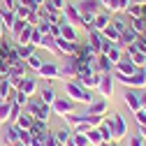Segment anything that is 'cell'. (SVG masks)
I'll use <instances>...</instances> for the list:
<instances>
[{"mask_svg":"<svg viewBox=\"0 0 146 146\" xmlns=\"http://www.w3.org/2000/svg\"><path fill=\"white\" fill-rule=\"evenodd\" d=\"M127 26H130V28H132L137 35H141V33L146 30V21L141 19V16H137V19H130V23H127Z\"/></svg>","mask_w":146,"mask_h":146,"instance_id":"obj_27","label":"cell"},{"mask_svg":"<svg viewBox=\"0 0 146 146\" xmlns=\"http://www.w3.org/2000/svg\"><path fill=\"white\" fill-rule=\"evenodd\" d=\"M44 137H46V135H44ZM44 137H33L28 146H44Z\"/></svg>","mask_w":146,"mask_h":146,"instance_id":"obj_44","label":"cell"},{"mask_svg":"<svg viewBox=\"0 0 146 146\" xmlns=\"http://www.w3.org/2000/svg\"><path fill=\"white\" fill-rule=\"evenodd\" d=\"M98 130H100V135H102V141H111V139H114V132H111V125H109V118L98 123Z\"/></svg>","mask_w":146,"mask_h":146,"instance_id":"obj_21","label":"cell"},{"mask_svg":"<svg viewBox=\"0 0 146 146\" xmlns=\"http://www.w3.org/2000/svg\"><path fill=\"white\" fill-rule=\"evenodd\" d=\"M141 37H144V40H146V30H144V33H141Z\"/></svg>","mask_w":146,"mask_h":146,"instance_id":"obj_54","label":"cell"},{"mask_svg":"<svg viewBox=\"0 0 146 146\" xmlns=\"http://www.w3.org/2000/svg\"><path fill=\"white\" fill-rule=\"evenodd\" d=\"M86 137H88V144H90V146H100V144H102V135H100L98 127H90V130L86 132Z\"/></svg>","mask_w":146,"mask_h":146,"instance_id":"obj_26","label":"cell"},{"mask_svg":"<svg viewBox=\"0 0 146 146\" xmlns=\"http://www.w3.org/2000/svg\"><path fill=\"white\" fill-rule=\"evenodd\" d=\"M77 9L81 16H95L100 12V0H81L77 5Z\"/></svg>","mask_w":146,"mask_h":146,"instance_id":"obj_7","label":"cell"},{"mask_svg":"<svg viewBox=\"0 0 146 146\" xmlns=\"http://www.w3.org/2000/svg\"><path fill=\"white\" fill-rule=\"evenodd\" d=\"M37 74H40L42 79H46V81H53V79L60 74V67H58L56 63H42V67L37 70Z\"/></svg>","mask_w":146,"mask_h":146,"instance_id":"obj_8","label":"cell"},{"mask_svg":"<svg viewBox=\"0 0 146 146\" xmlns=\"http://www.w3.org/2000/svg\"><path fill=\"white\" fill-rule=\"evenodd\" d=\"M116 79L121 81V84H125V86H135V88H146V72L141 70V67H137L132 74H127V77H121V74H116Z\"/></svg>","mask_w":146,"mask_h":146,"instance_id":"obj_3","label":"cell"},{"mask_svg":"<svg viewBox=\"0 0 146 146\" xmlns=\"http://www.w3.org/2000/svg\"><path fill=\"white\" fill-rule=\"evenodd\" d=\"M130 5V0H109L107 12H125V7Z\"/></svg>","mask_w":146,"mask_h":146,"instance_id":"obj_25","label":"cell"},{"mask_svg":"<svg viewBox=\"0 0 146 146\" xmlns=\"http://www.w3.org/2000/svg\"><path fill=\"white\" fill-rule=\"evenodd\" d=\"M63 19L67 21V23H72V26H77V23H81V14H79V9H77V5H67L65 3V7H63Z\"/></svg>","mask_w":146,"mask_h":146,"instance_id":"obj_9","label":"cell"},{"mask_svg":"<svg viewBox=\"0 0 146 146\" xmlns=\"http://www.w3.org/2000/svg\"><path fill=\"white\" fill-rule=\"evenodd\" d=\"M135 116H137L139 125H146V109H139V111H135Z\"/></svg>","mask_w":146,"mask_h":146,"instance_id":"obj_42","label":"cell"},{"mask_svg":"<svg viewBox=\"0 0 146 146\" xmlns=\"http://www.w3.org/2000/svg\"><path fill=\"white\" fill-rule=\"evenodd\" d=\"M37 3H40V5H44V3H46V0H37Z\"/></svg>","mask_w":146,"mask_h":146,"instance_id":"obj_53","label":"cell"},{"mask_svg":"<svg viewBox=\"0 0 146 146\" xmlns=\"http://www.w3.org/2000/svg\"><path fill=\"white\" fill-rule=\"evenodd\" d=\"M49 35H51V37H60V26H58V23H51Z\"/></svg>","mask_w":146,"mask_h":146,"instance_id":"obj_43","label":"cell"},{"mask_svg":"<svg viewBox=\"0 0 146 146\" xmlns=\"http://www.w3.org/2000/svg\"><path fill=\"white\" fill-rule=\"evenodd\" d=\"M60 37L63 40H67V42H77V30H74V26L72 23H67L65 19H60Z\"/></svg>","mask_w":146,"mask_h":146,"instance_id":"obj_13","label":"cell"},{"mask_svg":"<svg viewBox=\"0 0 146 146\" xmlns=\"http://www.w3.org/2000/svg\"><path fill=\"white\" fill-rule=\"evenodd\" d=\"M139 132H141L139 137H146V125H139Z\"/></svg>","mask_w":146,"mask_h":146,"instance_id":"obj_48","label":"cell"},{"mask_svg":"<svg viewBox=\"0 0 146 146\" xmlns=\"http://www.w3.org/2000/svg\"><path fill=\"white\" fill-rule=\"evenodd\" d=\"M139 100H141V107H146V90H144V93L139 95Z\"/></svg>","mask_w":146,"mask_h":146,"instance_id":"obj_47","label":"cell"},{"mask_svg":"<svg viewBox=\"0 0 146 146\" xmlns=\"http://www.w3.org/2000/svg\"><path fill=\"white\" fill-rule=\"evenodd\" d=\"M130 146H144L141 137H132V139H130Z\"/></svg>","mask_w":146,"mask_h":146,"instance_id":"obj_45","label":"cell"},{"mask_svg":"<svg viewBox=\"0 0 146 146\" xmlns=\"http://www.w3.org/2000/svg\"><path fill=\"white\" fill-rule=\"evenodd\" d=\"M33 121H35V118H33V116H30L28 111H23V109H21V114L16 116V121H14V123L19 125L21 130H30V125H33Z\"/></svg>","mask_w":146,"mask_h":146,"instance_id":"obj_19","label":"cell"},{"mask_svg":"<svg viewBox=\"0 0 146 146\" xmlns=\"http://www.w3.org/2000/svg\"><path fill=\"white\" fill-rule=\"evenodd\" d=\"M40 100H42V102H46V104H51L53 100H56V90H53V88H42Z\"/></svg>","mask_w":146,"mask_h":146,"instance_id":"obj_32","label":"cell"},{"mask_svg":"<svg viewBox=\"0 0 146 146\" xmlns=\"http://www.w3.org/2000/svg\"><path fill=\"white\" fill-rule=\"evenodd\" d=\"M130 3H135V5H146V0H130Z\"/></svg>","mask_w":146,"mask_h":146,"instance_id":"obj_50","label":"cell"},{"mask_svg":"<svg viewBox=\"0 0 146 146\" xmlns=\"http://www.w3.org/2000/svg\"><path fill=\"white\" fill-rule=\"evenodd\" d=\"M44 146H60V144L56 141V137H53V132H46V137H44Z\"/></svg>","mask_w":146,"mask_h":146,"instance_id":"obj_40","label":"cell"},{"mask_svg":"<svg viewBox=\"0 0 146 146\" xmlns=\"http://www.w3.org/2000/svg\"><path fill=\"white\" fill-rule=\"evenodd\" d=\"M44 5H46V7H51V9H56V12H63V7H65V0H46Z\"/></svg>","mask_w":146,"mask_h":146,"instance_id":"obj_38","label":"cell"},{"mask_svg":"<svg viewBox=\"0 0 146 146\" xmlns=\"http://www.w3.org/2000/svg\"><path fill=\"white\" fill-rule=\"evenodd\" d=\"M26 67H30V70L37 72V70L42 67V58L37 56V53H33V56H28V58H26Z\"/></svg>","mask_w":146,"mask_h":146,"instance_id":"obj_30","label":"cell"},{"mask_svg":"<svg viewBox=\"0 0 146 146\" xmlns=\"http://www.w3.org/2000/svg\"><path fill=\"white\" fill-rule=\"evenodd\" d=\"M9 93H12V86L7 79L0 81V100H9Z\"/></svg>","mask_w":146,"mask_h":146,"instance_id":"obj_33","label":"cell"},{"mask_svg":"<svg viewBox=\"0 0 146 146\" xmlns=\"http://www.w3.org/2000/svg\"><path fill=\"white\" fill-rule=\"evenodd\" d=\"M109 23H111V12H98V14H95V23H93V28H95V30H100V33H102Z\"/></svg>","mask_w":146,"mask_h":146,"instance_id":"obj_14","label":"cell"},{"mask_svg":"<svg viewBox=\"0 0 146 146\" xmlns=\"http://www.w3.org/2000/svg\"><path fill=\"white\" fill-rule=\"evenodd\" d=\"M121 56H123V53H121V49H118L116 44H111V46H109V51H107V58L111 60L114 65H116V63L121 60Z\"/></svg>","mask_w":146,"mask_h":146,"instance_id":"obj_31","label":"cell"},{"mask_svg":"<svg viewBox=\"0 0 146 146\" xmlns=\"http://www.w3.org/2000/svg\"><path fill=\"white\" fill-rule=\"evenodd\" d=\"M3 33H5V26H3V19H0V40H3Z\"/></svg>","mask_w":146,"mask_h":146,"instance_id":"obj_49","label":"cell"},{"mask_svg":"<svg viewBox=\"0 0 146 146\" xmlns=\"http://www.w3.org/2000/svg\"><path fill=\"white\" fill-rule=\"evenodd\" d=\"M19 137H21V127L16 125V123H12V125L7 127V135H5V141H7V144H16V141H19Z\"/></svg>","mask_w":146,"mask_h":146,"instance_id":"obj_22","label":"cell"},{"mask_svg":"<svg viewBox=\"0 0 146 146\" xmlns=\"http://www.w3.org/2000/svg\"><path fill=\"white\" fill-rule=\"evenodd\" d=\"M14 44H16V42H14ZM16 51H19V56L26 60L28 56H33V53H35V46H33V44H16Z\"/></svg>","mask_w":146,"mask_h":146,"instance_id":"obj_28","label":"cell"},{"mask_svg":"<svg viewBox=\"0 0 146 146\" xmlns=\"http://www.w3.org/2000/svg\"><path fill=\"white\" fill-rule=\"evenodd\" d=\"M88 33H90V35H88V44L100 53V46H102V40H104V37H102V33L95 30V28H93V30H88Z\"/></svg>","mask_w":146,"mask_h":146,"instance_id":"obj_20","label":"cell"},{"mask_svg":"<svg viewBox=\"0 0 146 146\" xmlns=\"http://www.w3.org/2000/svg\"><path fill=\"white\" fill-rule=\"evenodd\" d=\"M51 111H56L60 116L72 114V111H74V100H72V98H56L51 102Z\"/></svg>","mask_w":146,"mask_h":146,"instance_id":"obj_4","label":"cell"},{"mask_svg":"<svg viewBox=\"0 0 146 146\" xmlns=\"http://www.w3.org/2000/svg\"><path fill=\"white\" fill-rule=\"evenodd\" d=\"M14 146H28V144H23V141H16V144H14Z\"/></svg>","mask_w":146,"mask_h":146,"instance_id":"obj_51","label":"cell"},{"mask_svg":"<svg viewBox=\"0 0 146 146\" xmlns=\"http://www.w3.org/2000/svg\"><path fill=\"white\" fill-rule=\"evenodd\" d=\"M98 90H100V95H102V98H111V90H114V77H111V74H100Z\"/></svg>","mask_w":146,"mask_h":146,"instance_id":"obj_10","label":"cell"},{"mask_svg":"<svg viewBox=\"0 0 146 146\" xmlns=\"http://www.w3.org/2000/svg\"><path fill=\"white\" fill-rule=\"evenodd\" d=\"M125 12H127V16H130V19H137V16H141V5L130 3V5L125 7Z\"/></svg>","mask_w":146,"mask_h":146,"instance_id":"obj_37","label":"cell"},{"mask_svg":"<svg viewBox=\"0 0 146 146\" xmlns=\"http://www.w3.org/2000/svg\"><path fill=\"white\" fill-rule=\"evenodd\" d=\"M141 70H144V72H146V65H144V67H141Z\"/></svg>","mask_w":146,"mask_h":146,"instance_id":"obj_55","label":"cell"},{"mask_svg":"<svg viewBox=\"0 0 146 146\" xmlns=\"http://www.w3.org/2000/svg\"><path fill=\"white\" fill-rule=\"evenodd\" d=\"M111 70H114V63L107 58V53H98V58H95V72H100V74H109Z\"/></svg>","mask_w":146,"mask_h":146,"instance_id":"obj_11","label":"cell"},{"mask_svg":"<svg viewBox=\"0 0 146 146\" xmlns=\"http://www.w3.org/2000/svg\"><path fill=\"white\" fill-rule=\"evenodd\" d=\"M102 35H104V37H107L109 42H114V44H116V42H118V35H121V33H118V30H116L111 23H109V26L102 30Z\"/></svg>","mask_w":146,"mask_h":146,"instance_id":"obj_29","label":"cell"},{"mask_svg":"<svg viewBox=\"0 0 146 146\" xmlns=\"http://www.w3.org/2000/svg\"><path fill=\"white\" fill-rule=\"evenodd\" d=\"M109 146H114V144H109Z\"/></svg>","mask_w":146,"mask_h":146,"instance_id":"obj_58","label":"cell"},{"mask_svg":"<svg viewBox=\"0 0 146 146\" xmlns=\"http://www.w3.org/2000/svg\"><path fill=\"white\" fill-rule=\"evenodd\" d=\"M107 111V100L102 98V100H93L88 104V114H93V116H102Z\"/></svg>","mask_w":146,"mask_h":146,"instance_id":"obj_16","label":"cell"},{"mask_svg":"<svg viewBox=\"0 0 146 146\" xmlns=\"http://www.w3.org/2000/svg\"><path fill=\"white\" fill-rule=\"evenodd\" d=\"M26 111H28L35 121H49V116H51V104L42 102L40 98H37V100H28V102H26Z\"/></svg>","mask_w":146,"mask_h":146,"instance_id":"obj_2","label":"cell"},{"mask_svg":"<svg viewBox=\"0 0 146 146\" xmlns=\"http://www.w3.org/2000/svg\"><path fill=\"white\" fill-rule=\"evenodd\" d=\"M65 93H67V98H72L74 102H86V104H90L95 98H93V93H90V88H84V86H79L77 81H67L65 84Z\"/></svg>","mask_w":146,"mask_h":146,"instance_id":"obj_1","label":"cell"},{"mask_svg":"<svg viewBox=\"0 0 146 146\" xmlns=\"http://www.w3.org/2000/svg\"><path fill=\"white\" fill-rule=\"evenodd\" d=\"M125 104L132 109V111H139L141 109V100H139V93H135V90H127L125 93Z\"/></svg>","mask_w":146,"mask_h":146,"instance_id":"obj_15","label":"cell"},{"mask_svg":"<svg viewBox=\"0 0 146 146\" xmlns=\"http://www.w3.org/2000/svg\"><path fill=\"white\" fill-rule=\"evenodd\" d=\"M16 3H19V0H0V7H5V9H9V12H14V9H16Z\"/></svg>","mask_w":146,"mask_h":146,"instance_id":"obj_39","label":"cell"},{"mask_svg":"<svg viewBox=\"0 0 146 146\" xmlns=\"http://www.w3.org/2000/svg\"><path fill=\"white\" fill-rule=\"evenodd\" d=\"M9 107H12L9 100H0V118H3V123L9 118Z\"/></svg>","mask_w":146,"mask_h":146,"instance_id":"obj_34","label":"cell"},{"mask_svg":"<svg viewBox=\"0 0 146 146\" xmlns=\"http://www.w3.org/2000/svg\"><path fill=\"white\" fill-rule=\"evenodd\" d=\"M109 125H111V132H114V137H116V139L125 137L127 125H125V121H123V116H121V114H114L111 118H109Z\"/></svg>","mask_w":146,"mask_h":146,"instance_id":"obj_6","label":"cell"},{"mask_svg":"<svg viewBox=\"0 0 146 146\" xmlns=\"http://www.w3.org/2000/svg\"><path fill=\"white\" fill-rule=\"evenodd\" d=\"M74 81L84 88H98L100 84V72H79V74L74 77Z\"/></svg>","mask_w":146,"mask_h":146,"instance_id":"obj_5","label":"cell"},{"mask_svg":"<svg viewBox=\"0 0 146 146\" xmlns=\"http://www.w3.org/2000/svg\"><path fill=\"white\" fill-rule=\"evenodd\" d=\"M19 90H23V93H26L28 98H33L35 93H37V79H30V77H26Z\"/></svg>","mask_w":146,"mask_h":146,"instance_id":"obj_18","label":"cell"},{"mask_svg":"<svg viewBox=\"0 0 146 146\" xmlns=\"http://www.w3.org/2000/svg\"><path fill=\"white\" fill-rule=\"evenodd\" d=\"M53 137H56L58 144H67V141H70V130H67V127H63V130H56V132H53Z\"/></svg>","mask_w":146,"mask_h":146,"instance_id":"obj_35","label":"cell"},{"mask_svg":"<svg viewBox=\"0 0 146 146\" xmlns=\"http://www.w3.org/2000/svg\"><path fill=\"white\" fill-rule=\"evenodd\" d=\"M0 74H7V63L0 58Z\"/></svg>","mask_w":146,"mask_h":146,"instance_id":"obj_46","label":"cell"},{"mask_svg":"<svg viewBox=\"0 0 146 146\" xmlns=\"http://www.w3.org/2000/svg\"><path fill=\"white\" fill-rule=\"evenodd\" d=\"M26 23H28V21H23V19H19V16H16V19H14V26L9 28V33H12L14 37H16V35H19V33L26 28Z\"/></svg>","mask_w":146,"mask_h":146,"instance_id":"obj_36","label":"cell"},{"mask_svg":"<svg viewBox=\"0 0 146 146\" xmlns=\"http://www.w3.org/2000/svg\"><path fill=\"white\" fill-rule=\"evenodd\" d=\"M56 46H58V53L72 56V53H77V46H79V42H67V40H63V37H56Z\"/></svg>","mask_w":146,"mask_h":146,"instance_id":"obj_12","label":"cell"},{"mask_svg":"<svg viewBox=\"0 0 146 146\" xmlns=\"http://www.w3.org/2000/svg\"><path fill=\"white\" fill-rule=\"evenodd\" d=\"M46 132H49L46 121H33V125H30V135L33 137H44Z\"/></svg>","mask_w":146,"mask_h":146,"instance_id":"obj_17","label":"cell"},{"mask_svg":"<svg viewBox=\"0 0 146 146\" xmlns=\"http://www.w3.org/2000/svg\"><path fill=\"white\" fill-rule=\"evenodd\" d=\"M107 3H109V0H100V5H104V7H107Z\"/></svg>","mask_w":146,"mask_h":146,"instance_id":"obj_52","label":"cell"},{"mask_svg":"<svg viewBox=\"0 0 146 146\" xmlns=\"http://www.w3.org/2000/svg\"><path fill=\"white\" fill-rule=\"evenodd\" d=\"M111 26H114V28H116V30H118V33H121V30H125V28H127V23H125V21H123V19H111Z\"/></svg>","mask_w":146,"mask_h":146,"instance_id":"obj_41","label":"cell"},{"mask_svg":"<svg viewBox=\"0 0 146 146\" xmlns=\"http://www.w3.org/2000/svg\"><path fill=\"white\" fill-rule=\"evenodd\" d=\"M60 146H67V144H60Z\"/></svg>","mask_w":146,"mask_h":146,"instance_id":"obj_57","label":"cell"},{"mask_svg":"<svg viewBox=\"0 0 146 146\" xmlns=\"http://www.w3.org/2000/svg\"><path fill=\"white\" fill-rule=\"evenodd\" d=\"M33 28H35V26L26 23V28H23V30H21V33L14 37V42H16V44H30V35H33Z\"/></svg>","mask_w":146,"mask_h":146,"instance_id":"obj_24","label":"cell"},{"mask_svg":"<svg viewBox=\"0 0 146 146\" xmlns=\"http://www.w3.org/2000/svg\"><path fill=\"white\" fill-rule=\"evenodd\" d=\"M37 46H42V49H49L51 53H58V46H56V37H51V35L46 33V35H42V40H40V44Z\"/></svg>","mask_w":146,"mask_h":146,"instance_id":"obj_23","label":"cell"},{"mask_svg":"<svg viewBox=\"0 0 146 146\" xmlns=\"http://www.w3.org/2000/svg\"><path fill=\"white\" fill-rule=\"evenodd\" d=\"M0 125H3V118H0Z\"/></svg>","mask_w":146,"mask_h":146,"instance_id":"obj_56","label":"cell"}]
</instances>
